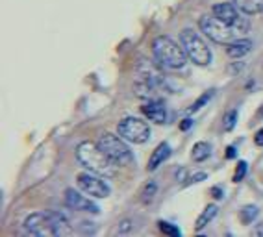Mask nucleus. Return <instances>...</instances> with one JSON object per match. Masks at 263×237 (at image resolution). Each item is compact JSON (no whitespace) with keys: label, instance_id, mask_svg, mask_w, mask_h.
Wrapping results in <instances>:
<instances>
[{"label":"nucleus","instance_id":"obj_1","mask_svg":"<svg viewBox=\"0 0 263 237\" xmlns=\"http://www.w3.org/2000/svg\"><path fill=\"white\" fill-rule=\"evenodd\" d=\"M76 160L87 171L100 174L104 178H111L117 172V163L99 147V143L84 141L76 147Z\"/></svg>","mask_w":263,"mask_h":237},{"label":"nucleus","instance_id":"obj_2","mask_svg":"<svg viewBox=\"0 0 263 237\" xmlns=\"http://www.w3.org/2000/svg\"><path fill=\"white\" fill-rule=\"evenodd\" d=\"M24 228H26V232L35 237H56L72 233L67 219L58 211L32 213L24 221Z\"/></svg>","mask_w":263,"mask_h":237},{"label":"nucleus","instance_id":"obj_3","mask_svg":"<svg viewBox=\"0 0 263 237\" xmlns=\"http://www.w3.org/2000/svg\"><path fill=\"white\" fill-rule=\"evenodd\" d=\"M152 56H154V62L167 71H180L189 60L182 45L167 35H160L152 41Z\"/></svg>","mask_w":263,"mask_h":237},{"label":"nucleus","instance_id":"obj_4","mask_svg":"<svg viewBox=\"0 0 263 237\" xmlns=\"http://www.w3.org/2000/svg\"><path fill=\"white\" fill-rule=\"evenodd\" d=\"M180 45H182L185 54H187L189 62H193L195 65L204 67L212 62V50H210L206 41L197 32H193L189 28L182 30V33H180Z\"/></svg>","mask_w":263,"mask_h":237},{"label":"nucleus","instance_id":"obj_5","mask_svg":"<svg viewBox=\"0 0 263 237\" xmlns=\"http://www.w3.org/2000/svg\"><path fill=\"white\" fill-rule=\"evenodd\" d=\"M200 30L206 33L208 37L215 41V43H221V45H230L232 41L239 37V32L234 30L232 26H228L226 23H222L221 19H217L215 15H204L202 19H200Z\"/></svg>","mask_w":263,"mask_h":237},{"label":"nucleus","instance_id":"obj_6","mask_svg":"<svg viewBox=\"0 0 263 237\" xmlns=\"http://www.w3.org/2000/svg\"><path fill=\"white\" fill-rule=\"evenodd\" d=\"M97 143L117 165H128L134 162V154H132L130 147L122 141V137H119L115 133H104Z\"/></svg>","mask_w":263,"mask_h":237},{"label":"nucleus","instance_id":"obj_7","mask_svg":"<svg viewBox=\"0 0 263 237\" xmlns=\"http://www.w3.org/2000/svg\"><path fill=\"white\" fill-rule=\"evenodd\" d=\"M117 133L122 139H126L136 145H143L151 139V126L137 117H126L122 118L117 126Z\"/></svg>","mask_w":263,"mask_h":237},{"label":"nucleus","instance_id":"obj_8","mask_svg":"<svg viewBox=\"0 0 263 237\" xmlns=\"http://www.w3.org/2000/svg\"><path fill=\"white\" fill-rule=\"evenodd\" d=\"M213 15L217 19H221L222 23H226L228 26H232L234 30H237L239 33H247L250 28L247 17H241L239 8L230 2H221V4L213 6Z\"/></svg>","mask_w":263,"mask_h":237},{"label":"nucleus","instance_id":"obj_9","mask_svg":"<svg viewBox=\"0 0 263 237\" xmlns=\"http://www.w3.org/2000/svg\"><path fill=\"white\" fill-rule=\"evenodd\" d=\"M104 176L100 174H95V172H80V174L76 176V184L84 191L85 194H91L95 199H106L109 196L111 189H109V185L102 180Z\"/></svg>","mask_w":263,"mask_h":237},{"label":"nucleus","instance_id":"obj_10","mask_svg":"<svg viewBox=\"0 0 263 237\" xmlns=\"http://www.w3.org/2000/svg\"><path fill=\"white\" fill-rule=\"evenodd\" d=\"M65 202L71 209L76 211H87V213H99L100 208L95 202H91V199L80 194L76 189H67L65 191Z\"/></svg>","mask_w":263,"mask_h":237},{"label":"nucleus","instance_id":"obj_11","mask_svg":"<svg viewBox=\"0 0 263 237\" xmlns=\"http://www.w3.org/2000/svg\"><path fill=\"white\" fill-rule=\"evenodd\" d=\"M141 111L145 113L146 118H151V121H154L158 124H163L167 121V109H165L163 104L156 102V100H151L145 106H141Z\"/></svg>","mask_w":263,"mask_h":237},{"label":"nucleus","instance_id":"obj_12","mask_svg":"<svg viewBox=\"0 0 263 237\" xmlns=\"http://www.w3.org/2000/svg\"><path fill=\"white\" fill-rule=\"evenodd\" d=\"M169 156H171V147L167 145V143H161V145H158L156 150L152 152V156H151V160H148L146 169H148V171H156L161 163H165L167 160H169Z\"/></svg>","mask_w":263,"mask_h":237},{"label":"nucleus","instance_id":"obj_13","mask_svg":"<svg viewBox=\"0 0 263 237\" xmlns=\"http://www.w3.org/2000/svg\"><path fill=\"white\" fill-rule=\"evenodd\" d=\"M254 43L250 41V39H235V41H232L230 45H228V48H226V52H228V56L234 57V60H237V57H243L247 56V54L252 50Z\"/></svg>","mask_w":263,"mask_h":237},{"label":"nucleus","instance_id":"obj_14","mask_svg":"<svg viewBox=\"0 0 263 237\" xmlns=\"http://www.w3.org/2000/svg\"><path fill=\"white\" fill-rule=\"evenodd\" d=\"M234 4L245 15H258L263 11V0H234Z\"/></svg>","mask_w":263,"mask_h":237},{"label":"nucleus","instance_id":"obj_15","mask_svg":"<svg viewBox=\"0 0 263 237\" xmlns=\"http://www.w3.org/2000/svg\"><path fill=\"white\" fill-rule=\"evenodd\" d=\"M217 211H219V208H217V206H208L202 213H200V217L197 219V223H195V230H197V232H200L202 228H206L208 224L212 223L213 219L217 217Z\"/></svg>","mask_w":263,"mask_h":237},{"label":"nucleus","instance_id":"obj_16","mask_svg":"<svg viewBox=\"0 0 263 237\" xmlns=\"http://www.w3.org/2000/svg\"><path fill=\"white\" fill-rule=\"evenodd\" d=\"M210 154H212V147H210L206 141L195 143V147H193V152H191V156L195 162H204V160L210 157Z\"/></svg>","mask_w":263,"mask_h":237},{"label":"nucleus","instance_id":"obj_17","mask_svg":"<svg viewBox=\"0 0 263 237\" xmlns=\"http://www.w3.org/2000/svg\"><path fill=\"white\" fill-rule=\"evenodd\" d=\"M239 217L245 224H250L254 219L258 217V208H256V206H245V208L239 211Z\"/></svg>","mask_w":263,"mask_h":237},{"label":"nucleus","instance_id":"obj_18","mask_svg":"<svg viewBox=\"0 0 263 237\" xmlns=\"http://www.w3.org/2000/svg\"><path fill=\"white\" fill-rule=\"evenodd\" d=\"M158 193V184L156 182H146L145 184V187H143V196H141V200L145 202V204H148L152 199H154V194Z\"/></svg>","mask_w":263,"mask_h":237},{"label":"nucleus","instance_id":"obj_19","mask_svg":"<svg viewBox=\"0 0 263 237\" xmlns=\"http://www.w3.org/2000/svg\"><path fill=\"white\" fill-rule=\"evenodd\" d=\"M235 123H237V109H230V111L224 115V118H222V126H224L226 132H232Z\"/></svg>","mask_w":263,"mask_h":237},{"label":"nucleus","instance_id":"obj_20","mask_svg":"<svg viewBox=\"0 0 263 237\" xmlns=\"http://www.w3.org/2000/svg\"><path fill=\"white\" fill-rule=\"evenodd\" d=\"M158 226H160V230L163 233H167V235H171V237H180V230L174 224H171V223H167V221H160L158 223Z\"/></svg>","mask_w":263,"mask_h":237},{"label":"nucleus","instance_id":"obj_21","mask_svg":"<svg viewBox=\"0 0 263 237\" xmlns=\"http://www.w3.org/2000/svg\"><path fill=\"white\" fill-rule=\"evenodd\" d=\"M212 96H213L212 91H210V93H206V95H202V96H200V98L197 100V102H195V104L191 106V108H189V111H198V109L202 108V106L206 104V102H208V100H210V98H212Z\"/></svg>","mask_w":263,"mask_h":237},{"label":"nucleus","instance_id":"obj_22","mask_svg":"<svg viewBox=\"0 0 263 237\" xmlns=\"http://www.w3.org/2000/svg\"><path fill=\"white\" fill-rule=\"evenodd\" d=\"M245 172H247V163H245V162H239V167H237V171H235L234 180H235V182H241V180H243Z\"/></svg>","mask_w":263,"mask_h":237},{"label":"nucleus","instance_id":"obj_23","mask_svg":"<svg viewBox=\"0 0 263 237\" xmlns=\"http://www.w3.org/2000/svg\"><path fill=\"white\" fill-rule=\"evenodd\" d=\"M130 230H132V223L128 221V219L119 224V233H126V232H130Z\"/></svg>","mask_w":263,"mask_h":237},{"label":"nucleus","instance_id":"obj_24","mask_svg":"<svg viewBox=\"0 0 263 237\" xmlns=\"http://www.w3.org/2000/svg\"><path fill=\"white\" fill-rule=\"evenodd\" d=\"M206 178H208L206 172H197L195 176H191V178H189L187 184H193V182H202V180H206Z\"/></svg>","mask_w":263,"mask_h":237},{"label":"nucleus","instance_id":"obj_25","mask_svg":"<svg viewBox=\"0 0 263 237\" xmlns=\"http://www.w3.org/2000/svg\"><path fill=\"white\" fill-rule=\"evenodd\" d=\"M254 143H256L258 147H263V128L256 132V135H254Z\"/></svg>","mask_w":263,"mask_h":237},{"label":"nucleus","instance_id":"obj_26","mask_svg":"<svg viewBox=\"0 0 263 237\" xmlns=\"http://www.w3.org/2000/svg\"><path fill=\"white\" fill-rule=\"evenodd\" d=\"M254 235H258V237H263V223L261 224H258V226L254 228Z\"/></svg>","mask_w":263,"mask_h":237},{"label":"nucleus","instance_id":"obj_27","mask_svg":"<svg viewBox=\"0 0 263 237\" xmlns=\"http://www.w3.org/2000/svg\"><path fill=\"white\" fill-rule=\"evenodd\" d=\"M191 124H193L191 118H185V121H183V123H182V130H187L189 126H191Z\"/></svg>","mask_w":263,"mask_h":237},{"label":"nucleus","instance_id":"obj_28","mask_svg":"<svg viewBox=\"0 0 263 237\" xmlns=\"http://www.w3.org/2000/svg\"><path fill=\"white\" fill-rule=\"evenodd\" d=\"M212 193H213V196H215V199H221V196H222V193H221V189H219V187H213Z\"/></svg>","mask_w":263,"mask_h":237},{"label":"nucleus","instance_id":"obj_29","mask_svg":"<svg viewBox=\"0 0 263 237\" xmlns=\"http://www.w3.org/2000/svg\"><path fill=\"white\" fill-rule=\"evenodd\" d=\"M226 156H228V157H234L235 156V148L234 147H228V152H226Z\"/></svg>","mask_w":263,"mask_h":237}]
</instances>
